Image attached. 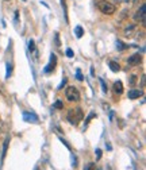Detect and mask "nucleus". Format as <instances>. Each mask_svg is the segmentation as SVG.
Listing matches in <instances>:
<instances>
[{
    "instance_id": "obj_1",
    "label": "nucleus",
    "mask_w": 146,
    "mask_h": 170,
    "mask_svg": "<svg viewBox=\"0 0 146 170\" xmlns=\"http://www.w3.org/2000/svg\"><path fill=\"white\" fill-rule=\"evenodd\" d=\"M83 116H84V114H83L81 108H70L69 111H68L66 119L69 120L70 124H73V126H77V124L83 120Z\"/></svg>"
},
{
    "instance_id": "obj_2",
    "label": "nucleus",
    "mask_w": 146,
    "mask_h": 170,
    "mask_svg": "<svg viewBox=\"0 0 146 170\" xmlns=\"http://www.w3.org/2000/svg\"><path fill=\"white\" fill-rule=\"evenodd\" d=\"M96 7L105 15H112L115 12V6L111 4L110 1H107V0H100V1H97Z\"/></svg>"
},
{
    "instance_id": "obj_3",
    "label": "nucleus",
    "mask_w": 146,
    "mask_h": 170,
    "mask_svg": "<svg viewBox=\"0 0 146 170\" xmlns=\"http://www.w3.org/2000/svg\"><path fill=\"white\" fill-rule=\"evenodd\" d=\"M65 96L69 101H79L80 100V92L74 86H68L65 91Z\"/></svg>"
},
{
    "instance_id": "obj_4",
    "label": "nucleus",
    "mask_w": 146,
    "mask_h": 170,
    "mask_svg": "<svg viewBox=\"0 0 146 170\" xmlns=\"http://www.w3.org/2000/svg\"><path fill=\"white\" fill-rule=\"evenodd\" d=\"M134 19L137 22H141L142 24H145V21H146V19H145V4L141 6V8L137 11V14L134 15Z\"/></svg>"
},
{
    "instance_id": "obj_5",
    "label": "nucleus",
    "mask_w": 146,
    "mask_h": 170,
    "mask_svg": "<svg viewBox=\"0 0 146 170\" xmlns=\"http://www.w3.org/2000/svg\"><path fill=\"white\" fill-rule=\"evenodd\" d=\"M141 61H142L141 54H133V56L127 59V64H129V66H135V65H139Z\"/></svg>"
},
{
    "instance_id": "obj_6",
    "label": "nucleus",
    "mask_w": 146,
    "mask_h": 170,
    "mask_svg": "<svg viewBox=\"0 0 146 170\" xmlns=\"http://www.w3.org/2000/svg\"><path fill=\"white\" fill-rule=\"evenodd\" d=\"M23 119L26 122H29V123H37V122H38V116L35 114H30V112H24Z\"/></svg>"
},
{
    "instance_id": "obj_7",
    "label": "nucleus",
    "mask_w": 146,
    "mask_h": 170,
    "mask_svg": "<svg viewBox=\"0 0 146 170\" xmlns=\"http://www.w3.org/2000/svg\"><path fill=\"white\" fill-rule=\"evenodd\" d=\"M56 62H57L56 56H54V54H52V57H50V64L45 67V72H46V73H50L52 70H54V67H56Z\"/></svg>"
},
{
    "instance_id": "obj_8",
    "label": "nucleus",
    "mask_w": 146,
    "mask_h": 170,
    "mask_svg": "<svg viewBox=\"0 0 146 170\" xmlns=\"http://www.w3.org/2000/svg\"><path fill=\"white\" fill-rule=\"evenodd\" d=\"M143 95V92L142 91H139V89H131V91L129 92V99H131V100H134V99H139L141 96Z\"/></svg>"
},
{
    "instance_id": "obj_9",
    "label": "nucleus",
    "mask_w": 146,
    "mask_h": 170,
    "mask_svg": "<svg viewBox=\"0 0 146 170\" xmlns=\"http://www.w3.org/2000/svg\"><path fill=\"white\" fill-rule=\"evenodd\" d=\"M114 91H115V93H118V95H120L123 92V84L120 81H117L114 84Z\"/></svg>"
},
{
    "instance_id": "obj_10",
    "label": "nucleus",
    "mask_w": 146,
    "mask_h": 170,
    "mask_svg": "<svg viewBox=\"0 0 146 170\" xmlns=\"http://www.w3.org/2000/svg\"><path fill=\"white\" fill-rule=\"evenodd\" d=\"M110 69H111L112 72H115V73H117V72L120 70V65L118 64V62H115V61H111V62H110Z\"/></svg>"
},
{
    "instance_id": "obj_11",
    "label": "nucleus",
    "mask_w": 146,
    "mask_h": 170,
    "mask_svg": "<svg viewBox=\"0 0 146 170\" xmlns=\"http://www.w3.org/2000/svg\"><path fill=\"white\" fill-rule=\"evenodd\" d=\"M74 34H76L77 38H81L83 34H84V30H83V27L81 26H77L76 29H74Z\"/></svg>"
},
{
    "instance_id": "obj_12",
    "label": "nucleus",
    "mask_w": 146,
    "mask_h": 170,
    "mask_svg": "<svg viewBox=\"0 0 146 170\" xmlns=\"http://www.w3.org/2000/svg\"><path fill=\"white\" fill-rule=\"evenodd\" d=\"M135 30V26H130L125 30V35L126 37H133V31Z\"/></svg>"
},
{
    "instance_id": "obj_13",
    "label": "nucleus",
    "mask_w": 146,
    "mask_h": 170,
    "mask_svg": "<svg viewBox=\"0 0 146 170\" xmlns=\"http://www.w3.org/2000/svg\"><path fill=\"white\" fill-rule=\"evenodd\" d=\"M7 146H8V139L4 141V146H3V154H1V159H4L6 157V152H7Z\"/></svg>"
},
{
    "instance_id": "obj_14",
    "label": "nucleus",
    "mask_w": 146,
    "mask_h": 170,
    "mask_svg": "<svg viewBox=\"0 0 146 170\" xmlns=\"http://www.w3.org/2000/svg\"><path fill=\"white\" fill-rule=\"evenodd\" d=\"M29 49H30V51H34V53L37 54V51H35V43H34L32 39H30L29 41Z\"/></svg>"
},
{
    "instance_id": "obj_15",
    "label": "nucleus",
    "mask_w": 146,
    "mask_h": 170,
    "mask_svg": "<svg viewBox=\"0 0 146 170\" xmlns=\"http://www.w3.org/2000/svg\"><path fill=\"white\" fill-rule=\"evenodd\" d=\"M117 47H118L119 50H123V49H127L129 46H125V45H123L120 41H118V42H117Z\"/></svg>"
},
{
    "instance_id": "obj_16",
    "label": "nucleus",
    "mask_w": 146,
    "mask_h": 170,
    "mask_svg": "<svg viewBox=\"0 0 146 170\" xmlns=\"http://www.w3.org/2000/svg\"><path fill=\"white\" fill-rule=\"evenodd\" d=\"M84 170H95V163H92V162H91V163H88L87 166L84 167Z\"/></svg>"
},
{
    "instance_id": "obj_17",
    "label": "nucleus",
    "mask_w": 146,
    "mask_h": 170,
    "mask_svg": "<svg viewBox=\"0 0 146 170\" xmlns=\"http://www.w3.org/2000/svg\"><path fill=\"white\" fill-rule=\"evenodd\" d=\"M54 108H58V109H62V108H64V104H62V103H61V101H60V100H58V101H56V104H54Z\"/></svg>"
},
{
    "instance_id": "obj_18",
    "label": "nucleus",
    "mask_w": 146,
    "mask_h": 170,
    "mask_svg": "<svg viewBox=\"0 0 146 170\" xmlns=\"http://www.w3.org/2000/svg\"><path fill=\"white\" fill-rule=\"evenodd\" d=\"M100 84H102V86H103V92H104V93H105V92H107V85H105V82L104 81H103V80L102 78H100Z\"/></svg>"
},
{
    "instance_id": "obj_19",
    "label": "nucleus",
    "mask_w": 146,
    "mask_h": 170,
    "mask_svg": "<svg viewBox=\"0 0 146 170\" xmlns=\"http://www.w3.org/2000/svg\"><path fill=\"white\" fill-rule=\"evenodd\" d=\"M73 56H74V54H73V50H72V49H68V50H66V57L72 58Z\"/></svg>"
},
{
    "instance_id": "obj_20",
    "label": "nucleus",
    "mask_w": 146,
    "mask_h": 170,
    "mask_svg": "<svg viewBox=\"0 0 146 170\" xmlns=\"http://www.w3.org/2000/svg\"><path fill=\"white\" fill-rule=\"evenodd\" d=\"M76 78L79 80V81H83V78H84V77H83V74H81V72L80 70H77V74H76Z\"/></svg>"
},
{
    "instance_id": "obj_21",
    "label": "nucleus",
    "mask_w": 146,
    "mask_h": 170,
    "mask_svg": "<svg viewBox=\"0 0 146 170\" xmlns=\"http://www.w3.org/2000/svg\"><path fill=\"white\" fill-rule=\"evenodd\" d=\"M100 158H102V150L97 149L96 150V159H100Z\"/></svg>"
},
{
    "instance_id": "obj_22",
    "label": "nucleus",
    "mask_w": 146,
    "mask_h": 170,
    "mask_svg": "<svg viewBox=\"0 0 146 170\" xmlns=\"http://www.w3.org/2000/svg\"><path fill=\"white\" fill-rule=\"evenodd\" d=\"M135 81H137V76H131V80H130V84L134 85V84H135Z\"/></svg>"
},
{
    "instance_id": "obj_23",
    "label": "nucleus",
    "mask_w": 146,
    "mask_h": 170,
    "mask_svg": "<svg viewBox=\"0 0 146 170\" xmlns=\"http://www.w3.org/2000/svg\"><path fill=\"white\" fill-rule=\"evenodd\" d=\"M10 73H11V65L7 64V77H10Z\"/></svg>"
},
{
    "instance_id": "obj_24",
    "label": "nucleus",
    "mask_w": 146,
    "mask_h": 170,
    "mask_svg": "<svg viewBox=\"0 0 146 170\" xmlns=\"http://www.w3.org/2000/svg\"><path fill=\"white\" fill-rule=\"evenodd\" d=\"M95 116H96V115H95V114H91V115H89V116H88V117H87V119H85V122H87V123H88V122H89V120H91V119H92V117H95Z\"/></svg>"
},
{
    "instance_id": "obj_25",
    "label": "nucleus",
    "mask_w": 146,
    "mask_h": 170,
    "mask_svg": "<svg viewBox=\"0 0 146 170\" xmlns=\"http://www.w3.org/2000/svg\"><path fill=\"white\" fill-rule=\"evenodd\" d=\"M65 84H66V78H64V81L61 82V85L58 86V89H62V88H64V85H65Z\"/></svg>"
},
{
    "instance_id": "obj_26",
    "label": "nucleus",
    "mask_w": 146,
    "mask_h": 170,
    "mask_svg": "<svg viewBox=\"0 0 146 170\" xmlns=\"http://www.w3.org/2000/svg\"><path fill=\"white\" fill-rule=\"evenodd\" d=\"M56 46H60V39H58V34H56Z\"/></svg>"
},
{
    "instance_id": "obj_27",
    "label": "nucleus",
    "mask_w": 146,
    "mask_h": 170,
    "mask_svg": "<svg viewBox=\"0 0 146 170\" xmlns=\"http://www.w3.org/2000/svg\"><path fill=\"white\" fill-rule=\"evenodd\" d=\"M35 170H38V169H35Z\"/></svg>"
}]
</instances>
